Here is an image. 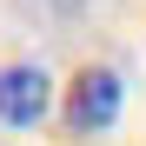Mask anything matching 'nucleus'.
<instances>
[{
    "mask_svg": "<svg viewBox=\"0 0 146 146\" xmlns=\"http://www.w3.org/2000/svg\"><path fill=\"white\" fill-rule=\"evenodd\" d=\"M46 113H53V80H46V66H33V60L0 66V126L27 133V126H40Z\"/></svg>",
    "mask_w": 146,
    "mask_h": 146,
    "instance_id": "obj_1",
    "label": "nucleus"
},
{
    "mask_svg": "<svg viewBox=\"0 0 146 146\" xmlns=\"http://www.w3.org/2000/svg\"><path fill=\"white\" fill-rule=\"evenodd\" d=\"M119 73L113 66H86V73H73V86H66V126L73 133H106L113 119H119Z\"/></svg>",
    "mask_w": 146,
    "mask_h": 146,
    "instance_id": "obj_2",
    "label": "nucleus"
}]
</instances>
